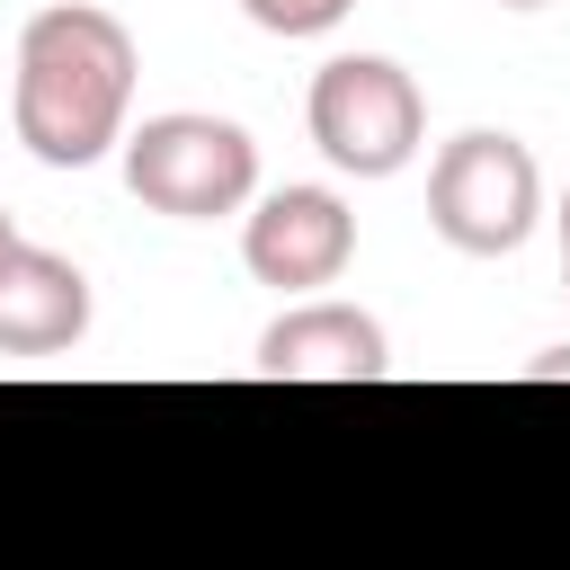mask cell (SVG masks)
<instances>
[{"mask_svg":"<svg viewBox=\"0 0 570 570\" xmlns=\"http://www.w3.org/2000/svg\"><path fill=\"white\" fill-rule=\"evenodd\" d=\"M543 214V178L534 151L508 134H454L428 169V223L463 249V258H508Z\"/></svg>","mask_w":570,"mask_h":570,"instance_id":"3957f363","label":"cell"},{"mask_svg":"<svg viewBox=\"0 0 570 570\" xmlns=\"http://www.w3.org/2000/svg\"><path fill=\"white\" fill-rule=\"evenodd\" d=\"M9 240H18V223H9V205H0V249H9Z\"/></svg>","mask_w":570,"mask_h":570,"instance_id":"30bf717a","label":"cell"},{"mask_svg":"<svg viewBox=\"0 0 570 570\" xmlns=\"http://www.w3.org/2000/svg\"><path fill=\"white\" fill-rule=\"evenodd\" d=\"M258 374L267 383H383L392 347H383L374 312H356V303H303V312H285L258 338Z\"/></svg>","mask_w":570,"mask_h":570,"instance_id":"8992f818","label":"cell"},{"mask_svg":"<svg viewBox=\"0 0 570 570\" xmlns=\"http://www.w3.org/2000/svg\"><path fill=\"white\" fill-rule=\"evenodd\" d=\"M134 107V36L107 9H36L18 36V142L45 169H89L107 142H125Z\"/></svg>","mask_w":570,"mask_h":570,"instance_id":"6da1fadb","label":"cell"},{"mask_svg":"<svg viewBox=\"0 0 570 570\" xmlns=\"http://www.w3.org/2000/svg\"><path fill=\"white\" fill-rule=\"evenodd\" d=\"M89 330V276L36 240L0 249V356H53Z\"/></svg>","mask_w":570,"mask_h":570,"instance_id":"52a82bcc","label":"cell"},{"mask_svg":"<svg viewBox=\"0 0 570 570\" xmlns=\"http://www.w3.org/2000/svg\"><path fill=\"white\" fill-rule=\"evenodd\" d=\"M419 125H428V107H419V80L401 62H383V53L321 62V80H312V142L347 178H392L419 151Z\"/></svg>","mask_w":570,"mask_h":570,"instance_id":"277c9868","label":"cell"},{"mask_svg":"<svg viewBox=\"0 0 570 570\" xmlns=\"http://www.w3.org/2000/svg\"><path fill=\"white\" fill-rule=\"evenodd\" d=\"M561 285H570V196H561Z\"/></svg>","mask_w":570,"mask_h":570,"instance_id":"9c48e42d","label":"cell"},{"mask_svg":"<svg viewBox=\"0 0 570 570\" xmlns=\"http://www.w3.org/2000/svg\"><path fill=\"white\" fill-rule=\"evenodd\" d=\"M240 9H249L267 36H330L356 0H240Z\"/></svg>","mask_w":570,"mask_h":570,"instance_id":"ba28073f","label":"cell"},{"mask_svg":"<svg viewBox=\"0 0 570 570\" xmlns=\"http://www.w3.org/2000/svg\"><path fill=\"white\" fill-rule=\"evenodd\" d=\"M125 187L169 214V223H214L232 205H249L258 187V142L232 116H151L125 142Z\"/></svg>","mask_w":570,"mask_h":570,"instance_id":"7a4b0ae2","label":"cell"},{"mask_svg":"<svg viewBox=\"0 0 570 570\" xmlns=\"http://www.w3.org/2000/svg\"><path fill=\"white\" fill-rule=\"evenodd\" d=\"M499 9H552V0H499Z\"/></svg>","mask_w":570,"mask_h":570,"instance_id":"8fae6325","label":"cell"},{"mask_svg":"<svg viewBox=\"0 0 570 570\" xmlns=\"http://www.w3.org/2000/svg\"><path fill=\"white\" fill-rule=\"evenodd\" d=\"M240 258L258 285H330L347 258H356V214L330 196V187H276L249 232H240Z\"/></svg>","mask_w":570,"mask_h":570,"instance_id":"5b68a950","label":"cell"}]
</instances>
